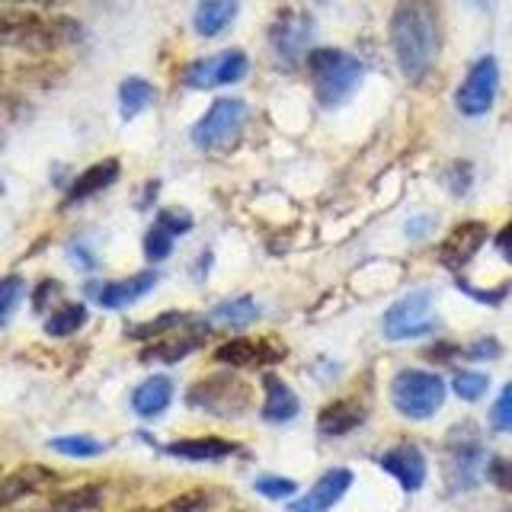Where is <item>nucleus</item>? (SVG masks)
<instances>
[{"label": "nucleus", "mask_w": 512, "mask_h": 512, "mask_svg": "<svg viewBox=\"0 0 512 512\" xmlns=\"http://www.w3.org/2000/svg\"><path fill=\"white\" fill-rule=\"evenodd\" d=\"M87 324V308L84 304H61L52 317L45 320V333L48 336H71Z\"/></svg>", "instance_id": "nucleus-28"}, {"label": "nucleus", "mask_w": 512, "mask_h": 512, "mask_svg": "<svg viewBox=\"0 0 512 512\" xmlns=\"http://www.w3.org/2000/svg\"><path fill=\"white\" fill-rule=\"evenodd\" d=\"M250 61L240 48H228V52H218V55H208L192 61L186 74H183V84L189 90H215V87H228L237 84V80L247 77Z\"/></svg>", "instance_id": "nucleus-10"}, {"label": "nucleus", "mask_w": 512, "mask_h": 512, "mask_svg": "<svg viewBox=\"0 0 512 512\" xmlns=\"http://www.w3.org/2000/svg\"><path fill=\"white\" fill-rule=\"evenodd\" d=\"M468 356L471 359H493V356H500V346H496V340H480L468 349Z\"/></svg>", "instance_id": "nucleus-40"}, {"label": "nucleus", "mask_w": 512, "mask_h": 512, "mask_svg": "<svg viewBox=\"0 0 512 512\" xmlns=\"http://www.w3.org/2000/svg\"><path fill=\"white\" fill-rule=\"evenodd\" d=\"M253 490L263 493L266 500H285V496L298 493V484H295V480H288V477H260L253 484Z\"/></svg>", "instance_id": "nucleus-35"}, {"label": "nucleus", "mask_w": 512, "mask_h": 512, "mask_svg": "<svg viewBox=\"0 0 512 512\" xmlns=\"http://www.w3.org/2000/svg\"><path fill=\"white\" fill-rule=\"evenodd\" d=\"M391 404L407 420H429L445 404V381L436 372L404 368L391 378Z\"/></svg>", "instance_id": "nucleus-3"}, {"label": "nucleus", "mask_w": 512, "mask_h": 512, "mask_svg": "<svg viewBox=\"0 0 512 512\" xmlns=\"http://www.w3.org/2000/svg\"><path fill=\"white\" fill-rule=\"evenodd\" d=\"M208 506V496L205 493H183L176 500L157 506V509H138V512H202Z\"/></svg>", "instance_id": "nucleus-36"}, {"label": "nucleus", "mask_w": 512, "mask_h": 512, "mask_svg": "<svg viewBox=\"0 0 512 512\" xmlns=\"http://www.w3.org/2000/svg\"><path fill=\"white\" fill-rule=\"evenodd\" d=\"M26 295V282L20 276H7L4 282H0V324H10L13 320V311L16 304H20V298Z\"/></svg>", "instance_id": "nucleus-31"}, {"label": "nucleus", "mask_w": 512, "mask_h": 512, "mask_svg": "<svg viewBox=\"0 0 512 512\" xmlns=\"http://www.w3.org/2000/svg\"><path fill=\"white\" fill-rule=\"evenodd\" d=\"M48 445H52V452L68 455V458H96L106 452V445L96 442L93 436H58Z\"/></svg>", "instance_id": "nucleus-30"}, {"label": "nucleus", "mask_w": 512, "mask_h": 512, "mask_svg": "<svg viewBox=\"0 0 512 512\" xmlns=\"http://www.w3.org/2000/svg\"><path fill=\"white\" fill-rule=\"evenodd\" d=\"M205 343V333L202 330H186L180 336H167V340H157L154 346H148L141 352L144 362H180L186 359L192 349H199Z\"/></svg>", "instance_id": "nucleus-24"}, {"label": "nucleus", "mask_w": 512, "mask_h": 512, "mask_svg": "<svg viewBox=\"0 0 512 512\" xmlns=\"http://www.w3.org/2000/svg\"><path fill=\"white\" fill-rule=\"evenodd\" d=\"M352 487V474L346 468H333L317 477V484L301 496V500L288 503V512H330L343 500L346 490Z\"/></svg>", "instance_id": "nucleus-15"}, {"label": "nucleus", "mask_w": 512, "mask_h": 512, "mask_svg": "<svg viewBox=\"0 0 512 512\" xmlns=\"http://www.w3.org/2000/svg\"><path fill=\"white\" fill-rule=\"evenodd\" d=\"M263 391H266V400H263V420L266 423H292L301 404H298V394L288 388V384L276 375H266L263 378Z\"/></svg>", "instance_id": "nucleus-19"}, {"label": "nucleus", "mask_w": 512, "mask_h": 512, "mask_svg": "<svg viewBox=\"0 0 512 512\" xmlns=\"http://www.w3.org/2000/svg\"><path fill=\"white\" fill-rule=\"evenodd\" d=\"M192 317L189 314H180V311H167L164 317L157 320H148V324H138L132 330H125L128 336H135V340H151V336H167L173 333L176 327H189Z\"/></svg>", "instance_id": "nucleus-29"}, {"label": "nucleus", "mask_w": 512, "mask_h": 512, "mask_svg": "<svg viewBox=\"0 0 512 512\" xmlns=\"http://www.w3.org/2000/svg\"><path fill=\"white\" fill-rule=\"evenodd\" d=\"M157 224H164L167 231H173L176 237H180L192 228V218L186 212H180V208H164V212L157 215Z\"/></svg>", "instance_id": "nucleus-38"}, {"label": "nucleus", "mask_w": 512, "mask_h": 512, "mask_svg": "<svg viewBox=\"0 0 512 512\" xmlns=\"http://www.w3.org/2000/svg\"><path fill=\"white\" fill-rule=\"evenodd\" d=\"M173 231H167L164 224H154V228L148 231V237H144V253H148L151 263H160L167 260L170 250H173Z\"/></svg>", "instance_id": "nucleus-33"}, {"label": "nucleus", "mask_w": 512, "mask_h": 512, "mask_svg": "<svg viewBox=\"0 0 512 512\" xmlns=\"http://www.w3.org/2000/svg\"><path fill=\"white\" fill-rule=\"evenodd\" d=\"M391 45L404 77L420 84L439 55V26L429 0H400L391 16Z\"/></svg>", "instance_id": "nucleus-1"}, {"label": "nucleus", "mask_w": 512, "mask_h": 512, "mask_svg": "<svg viewBox=\"0 0 512 512\" xmlns=\"http://www.w3.org/2000/svg\"><path fill=\"white\" fill-rule=\"evenodd\" d=\"M170 400H173V381L167 375H154L135 388L132 410L141 416V420H154V416H160L170 407Z\"/></svg>", "instance_id": "nucleus-20"}, {"label": "nucleus", "mask_w": 512, "mask_h": 512, "mask_svg": "<svg viewBox=\"0 0 512 512\" xmlns=\"http://www.w3.org/2000/svg\"><path fill=\"white\" fill-rule=\"evenodd\" d=\"M365 423V407L359 400H333L317 416V429L320 436H346V432L359 429Z\"/></svg>", "instance_id": "nucleus-18"}, {"label": "nucleus", "mask_w": 512, "mask_h": 512, "mask_svg": "<svg viewBox=\"0 0 512 512\" xmlns=\"http://www.w3.org/2000/svg\"><path fill=\"white\" fill-rule=\"evenodd\" d=\"M308 74L314 84V96L324 109L346 103L362 80V61L352 58L343 48H314L308 55Z\"/></svg>", "instance_id": "nucleus-2"}, {"label": "nucleus", "mask_w": 512, "mask_h": 512, "mask_svg": "<svg viewBox=\"0 0 512 512\" xmlns=\"http://www.w3.org/2000/svg\"><path fill=\"white\" fill-rule=\"evenodd\" d=\"M471 4H477L480 10H490V7H493V0H471Z\"/></svg>", "instance_id": "nucleus-42"}, {"label": "nucleus", "mask_w": 512, "mask_h": 512, "mask_svg": "<svg viewBox=\"0 0 512 512\" xmlns=\"http://www.w3.org/2000/svg\"><path fill=\"white\" fill-rule=\"evenodd\" d=\"M157 285V272H138L132 279H119V282H90L87 285V295L103 304L109 311H119V308H128V304H135L138 298H144Z\"/></svg>", "instance_id": "nucleus-13"}, {"label": "nucleus", "mask_w": 512, "mask_h": 512, "mask_svg": "<svg viewBox=\"0 0 512 512\" xmlns=\"http://www.w3.org/2000/svg\"><path fill=\"white\" fill-rule=\"evenodd\" d=\"M448 189L455 192V196H464L468 192V186H471V167L468 164H455L452 170H448Z\"/></svg>", "instance_id": "nucleus-39"}, {"label": "nucleus", "mask_w": 512, "mask_h": 512, "mask_svg": "<svg viewBox=\"0 0 512 512\" xmlns=\"http://www.w3.org/2000/svg\"><path fill=\"white\" fill-rule=\"evenodd\" d=\"M237 7H240V0H199L192 26H196L199 36L212 39L231 26V20L237 16Z\"/></svg>", "instance_id": "nucleus-23"}, {"label": "nucleus", "mask_w": 512, "mask_h": 512, "mask_svg": "<svg viewBox=\"0 0 512 512\" xmlns=\"http://www.w3.org/2000/svg\"><path fill=\"white\" fill-rule=\"evenodd\" d=\"M432 330H436V314H432L429 288H416L384 311V336L388 340H416V336H426Z\"/></svg>", "instance_id": "nucleus-8"}, {"label": "nucleus", "mask_w": 512, "mask_h": 512, "mask_svg": "<svg viewBox=\"0 0 512 512\" xmlns=\"http://www.w3.org/2000/svg\"><path fill=\"white\" fill-rule=\"evenodd\" d=\"M285 356V349L269 346L266 340H228L224 346L215 349V359L221 365H234V368H250V365H266V362H279Z\"/></svg>", "instance_id": "nucleus-16"}, {"label": "nucleus", "mask_w": 512, "mask_h": 512, "mask_svg": "<svg viewBox=\"0 0 512 512\" xmlns=\"http://www.w3.org/2000/svg\"><path fill=\"white\" fill-rule=\"evenodd\" d=\"M240 512H244V509H240Z\"/></svg>", "instance_id": "nucleus-45"}, {"label": "nucleus", "mask_w": 512, "mask_h": 512, "mask_svg": "<svg viewBox=\"0 0 512 512\" xmlns=\"http://www.w3.org/2000/svg\"><path fill=\"white\" fill-rule=\"evenodd\" d=\"M157 100L154 87L144 77H125L119 87V106H122V119H135L138 112H144L151 103Z\"/></svg>", "instance_id": "nucleus-25"}, {"label": "nucleus", "mask_w": 512, "mask_h": 512, "mask_svg": "<svg viewBox=\"0 0 512 512\" xmlns=\"http://www.w3.org/2000/svg\"><path fill=\"white\" fill-rule=\"evenodd\" d=\"M116 180H119V160H112V157H109V160H100V164L87 167V170L80 173L77 180L71 183L64 205L80 202V199H90V196H96V192H103L106 186H112Z\"/></svg>", "instance_id": "nucleus-21"}, {"label": "nucleus", "mask_w": 512, "mask_h": 512, "mask_svg": "<svg viewBox=\"0 0 512 512\" xmlns=\"http://www.w3.org/2000/svg\"><path fill=\"white\" fill-rule=\"evenodd\" d=\"M58 480L55 471L42 468V464H23V468H16L4 477V487H0V503L4 506H13L20 496H32V493H42L48 490Z\"/></svg>", "instance_id": "nucleus-17"}, {"label": "nucleus", "mask_w": 512, "mask_h": 512, "mask_svg": "<svg viewBox=\"0 0 512 512\" xmlns=\"http://www.w3.org/2000/svg\"><path fill=\"white\" fill-rule=\"evenodd\" d=\"M452 388H455V394L461 400H480L490 388V378L484 372H458L455 381H452Z\"/></svg>", "instance_id": "nucleus-32"}, {"label": "nucleus", "mask_w": 512, "mask_h": 512, "mask_svg": "<svg viewBox=\"0 0 512 512\" xmlns=\"http://www.w3.org/2000/svg\"><path fill=\"white\" fill-rule=\"evenodd\" d=\"M167 452L173 458H183V461H221L237 452V445L228 439H218V436H199V439H180V442H170Z\"/></svg>", "instance_id": "nucleus-22"}, {"label": "nucleus", "mask_w": 512, "mask_h": 512, "mask_svg": "<svg viewBox=\"0 0 512 512\" xmlns=\"http://www.w3.org/2000/svg\"><path fill=\"white\" fill-rule=\"evenodd\" d=\"M487 480L493 487H500V490H506V493H512V461L509 458H490L487 461Z\"/></svg>", "instance_id": "nucleus-37"}, {"label": "nucleus", "mask_w": 512, "mask_h": 512, "mask_svg": "<svg viewBox=\"0 0 512 512\" xmlns=\"http://www.w3.org/2000/svg\"><path fill=\"white\" fill-rule=\"evenodd\" d=\"M378 464L391 477H397V484L407 493H416L426 484V455L420 452V445H413V442H400L388 448V452L378 458Z\"/></svg>", "instance_id": "nucleus-14"}, {"label": "nucleus", "mask_w": 512, "mask_h": 512, "mask_svg": "<svg viewBox=\"0 0 512 512\" xmlns=\"http://www.w3.org/2000/svg\"><path fill=\"white\" fill-rule=\"evenodd\" d=\"M484 244H487V224L484 221H461L458 228H452V234L442 240L439 263L445 269L458 272L474 260L477 250Z\"/></svg>", "instance_id": "nucleus-12"}, {"label": "nucleus", "mask_w": 512, "mask_h": 512, "mask_svg": "<svg viewBox=\"0 0 512 512\" xmlns=\"http://www.w3.org/2000/svg\"><path fill=\"white\" fill-rule=\"evenodd\" d=\"M484 468V445L471 423L455 426L445 445V480L452 490H471Z\"/></svg>", "instance_id": "nucleus-6"}, {"label": "nucleus", "mask_w": 512, "mask_h": 512, "mask_svg": "<svg viewBox=\"0 0 512 512\" xmlns=\"http://www.w3.org/2000/svg\"><path fill=\"white\" fill-rule=\"evenodd\" d=\"M186 404L192 410L218 416V420H237V416H244L250 410V388L234 375H212L192 384Z\"/></svg>", "instance_id": "nucleus-4"}, {"label": "nucleus", "mask_w": 512, "mask_h": 512, "mask_svg": "<svg viewBox=\"0 0 512 512\" xmlns=\"http://www.w3.org/2000/svg\"><path fill=\"white\" fill-rule=\"evenodd\" d=\"M77 26L71 20H45L36 13H7L4 16V42L13 48H58L77 39Z\"/></svg>", "instance_id": "nucleus-5"}, {"label": "nucleus", "mask_w": 512, "mask_h": 512, "mask_svg": "<svg viewBox=\"0 0 512 512\" xmlns=\"http://www.w3.org/2000/svg\"><path fill=\"white\" fill-rule=\"evenodd\" d=\"M496 90H500V64H496L493 55H484L471 64L468 77H464V84L455 93V106L461 116H468V119L487 116L493 109Z\"/></svg>", "instance_id": "nucleus-9"}, {"label": "nucleus", "mask_w": 512, "mask_h": 512, "mask_svg": "<svg viewBox=\"0 0 512 512\" xmlns=\"http://www.w3.org/2000/svg\"><path fill=\"white\" fill-rule=\"evenodd\" d=\"M100 500H103L100 487H77L68 493H58L42 512H90L93 506H100Z\"/></svg>", "instance_id": "nucleus-27"}, {"label": "nucleus", "mask_w": 512, "mask_h": 512, "mask_svg": "<svg viewBox=\"0 0 512 512\" xmlns=\"http://www.w3.org/2000/svg\"><path fill=\"white\" fill-rule=\"evenodd\" d=\"M503 512H512V509H503Z\"/></svg>", "instance_id": "nucleus-44"}, {"label": "nucleus", "mask_w": 512, "mask_h": 512, "mask_svg": "<svg viewBox=\"0 0 512 512\" xmlns=\"http://www.w3.org/2000/svg\"><path fill=\"white\" fill-rule=\"evenodd\" d=\"M317 4H330V0H317Z\"/></svg>", "instance_id": "nucleus-43"}, {"label": "nucleus", "mask_w": 512, "mask_h": 512, "mask_svg": "<svg viewBox=\"0 0 512 512\" xmlns=\"http://www.w3.org/2000/svg\"><path fill=\"white\" fill-rule=\"evenodd\" d=\"M314 36V23L311 16H304L301 10H282L276 16V23H272L269 29V45H272V55H276L279 64H285V68H295V64L311 55L308 52V42Z\"/></svg>", "instance_id": "nucleus-11"}, {"label": "nucleus", "mask_w": 512, "mask_h": 512, "mask_svg": "<svg viewBox=\"0 0 512 512\" xmlns=\"http://www.w3.org/2000/svg\"><path fill=\"white\" fill-rule=\"evenodd\" d=\"M496 250L503 253V260H506V263H512V221H506V224H503V231L496 234Z\"/></svg>", "instance_id": "nucleus-41"}, {"label": "nucleus", "mask_w": 512, "mask_h": 512, "mask_svg": "<svg viewBox=\"0 0 512 512\" xmlns=\"http://www.w3.org/2000/svg\"><path fill=\"white\" fill-rule=\"evenodd\" d=\"M212 320H215V324H224V327H247L256 320V301L250 295L221 301L218 308L212 311Z\"/></svg>", "instance_id": "nucleus-26"}, {"label": "nucleus", "mask_w": 512, "mask_h": 512, "mask_svg": "<svg viewBox=\"0 0 512 512\" xmlns=\"http://www.w3.org/2000/svg\"><path fill=\"white\" fill-rule=\"evenodd\" d=\"M490 426L496 432H512V381L503 388V394L496 397V404L490 410Z\"/></svg>", "instance_id": "nucleus-34"}, {"label": "nucleus", "mask_w": 512, "mask_h": 512, "mask_svg": "<svg viewBox=\"0 0 512 512\" xmlns=\"http://www.w3.org/2000/svg\"><path fill=\"white\" fill-rule=\"evenodd\" d=\"M247 122V103L237 96H224L215 100L212 109L192 125V144L202 151H221L240 135V128Z\"/></svg>", "instance_id": "nucleus-7"}]
</instances>
